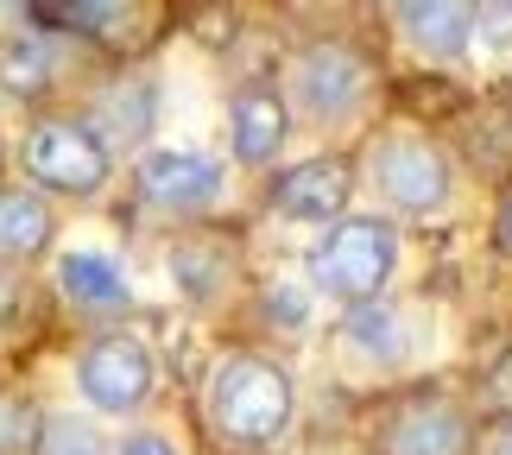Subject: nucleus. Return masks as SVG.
Wrapping results in <instances>:
<instances>
[{
	"mask_svg": "<svg viewBox=\"0 0 512 455\" xmlns=\"http://www.w3.org/2000/svg\"><path fill=\"white\" fill-rule=\"evenodd\" d=\"M291 411H298V392H291V373L279 361L247 354V348L215 361L209 392H203V418L222 449H247V455L272 449L291 430Z\"/></svg>",
	"mask_w": 512,
	"mask_h": 455,
	"instance_id": "obj_1",
	"label": "nucleus"
},
{
	"mask_svg": "<svg viewBox=\"0 0 512 455\" xmlns=\"http://www.w3.org/2000/svg\"><path fill=\"white\" fill-rule=\"evenodd\" d=\"M399 266V228L380 215H342L336 228L310 247V279L342 304H373Z\"/></svg>",
	"mask_w": 512,
	"mask_h": 455,
	"instance_id": "obj_2",
	"label": "nucleus"
},
{
	"mask_svg": "<svg viewBox=\"0 0 512 455\" xmlns=\"http://www.w3.org/2000/svg\"><path fill=\"white\" fill-rule=\"evenodd\" d=\"M19 165L38 190H57V196H95L114 171V152L95 140L83 121H64V114H45V121L26 127L19 140Z\"/></svg>",
	"mask_w": 512,
	"mask_h": 455,
	"instance_id": "obj_3",
	"label": "nucleus"
},
{
	"mask_svg": "<svg viewBox=\"0 0 512 455\" xmlns=\"http://www.w3.org/2000/svg\"><path fill=\"white\" fill-rule=\"evenodd\" d=\"M367 177L386 196V209L399 215H443L449 190H456L443 146H430L424 133H380L367 146Z\"/></svg>",
	"mask_w": 512,
	"mask_h": 455,
	"instance_id": "obj_4",
	"label": "nucleus"
},
{
	"mask_svg": "<svg viewBox=\"0 0 512 455\" xmlns=\"http://www.w3.org/2000/svg\"><path fill=\"white\" fill-rule=\"evenodd\" d=\"M373 95V64L348 38H317L298 57V108L317 127H348Z\"/></svg>",
	"mask_w": 512,
	"mask_h": 455,
	"instance_id": "obj_5",
	"label": "nucleus"
},
{
	"mask_svg": "<svg viewBox=\"0 0 512 455\" xmlns=\"http://www.w3.org/2000/svg\"><path fill=\"white\" fill-rule=\"evenodd\" d=\"M76 386H83V399L95 411L127 418V411H140L152 399V386H159V361H152V348L140 342V335L108 329V335H95V342L76 354Z\"/></svg>",
	"mask_w": 512,
	"mask_h": 455,
	"instance_id": "obj_6",
	"label": "nucleus"
},
{
	"mask_svg": "<svg viewBox=\"0 0 512 455\" xmlns=\"http://www.w3.org/2000/svg\"><path fill=\"white\" fill-rule=\"evenodd\" d=\"M468 449H475V430L437 392H411L373 424V455H468Z\"/></svg>",
	"mask_w": 512,
	"mask_h": 455,
	"instance_id": "obj_7",
	"label": "nucleus"
},
{
	"mask_svg": "<svg viewBox=\"0 0 512 455\" xmlns=\"http://www.w3.org/2000/svg\"><path fill=\"white\" fill-rule=\"evenodd\" d=\"M133 190H140L146 209L190 222V215L215 209V196H222V165L203 158V152H146L140 165H133Z\"/></svg>",
	"mask_w": 512,
	"mask_h": 455,
	"instance_id": "obj_8",
	"label": "nucleus"
},
{
	"mask_svg": "<svg viewBox=\"0 0 512 455\" xmlns=\"http://www.w3.org/2000/svg\"><path fill=\"white\" fill-rule=\"evenodd\" d=\"M152 121H159V83H152L146 70H114L108 83L89 95V114H83V127L108 152L140 146L146 133H152Z\"/></svg>",
	"mask_w": 512,
	"mask_h": 455,
	"instance_id": "obj_9",
	"label": "nucleus"
},
{
	"mask_svg": "<svg viewBox=\"0 0 512 455\" xmlns=\"http://www.w3.org/2000/svg\"><path fill=\"white\" fill-rule=\"evenodd\" d=\"M291 140V102L279 95V83H241L228 102V146L247 171L272 165Z\"/></svg>",
	"mask_w": 512,
	"mask_h": 455,
	"instance_id": "obj_10",
	"label": "nucleus"
},
{
	"mask_svg": "<svg viewBox=\"0 0 512 455\" xmlns=\"http://www.w3.org/2000/svg\"><path fill=\"white\" fill-rule=\"evenodd\" d=\"M348 190H354V171L342 158H304V165H291L279 184H272V209L291 215V222H342L348 209Z\"/></svg>",
	"mask_w": 512,
	"mask_h": 455,
	"instance_id": "obj_11",
	"label": "nucleus"
},
{
	"mask_svg": "<svg viewBox=\"0 0 512 455\" xmlns=\"http://www.w3.org/2000/svg\"><path fill=\"white\" fill-rule=\"evenodd\" d=\"M51 234H57V215H51L45 196L26 190V184L0 190V266L19 272L26 260H38L51 247Z\"/></svg>",
	"mask_w": 512,
	"mask_h": 455,
	"instance_id": "obj_12",
	"label": "nucleus"
},
{
	"mask_svg": "<svg viewBox=\"0 0 512 455\" xmlns=\"http://www.w3.org/2000/svg\"><path fill=\"white\" fill-rule=\"evenodd\" d=\"M26 19L51 32H70V38H95V45H121L140 26V13L114 7V0H38V7H26Z\"/></svg>",
	"mask_w": 512,
	"mask_h": 455,
	"instance_id": "obj_13",
	"label": "nucleus"
},
{
	"mask_svg": "<svg viewBox=\"0 0 512 455\" xmlns=\"http://www.w3.org/2000/svg\"><path fill=\"white\" fill-rule=\"evenodd\" d=\"M399 32L424 57L449 64V57H462L468 38H475V7H456V0H411V7H399Z\"/></svg>",
	"mask_w": 512,
	"mask_h": 455,
	"instance_id": "obj_14",
	"label": "nucleus"
},
{
	"mask_svg": "<svg viewBox=\"0 0 512 455\" xmlns=\"http://www.w3.org/2000/svg\"><path fill=\"white\" fill-rule=\"evenodd\" d=\"M57 285H64V298L76 310H89V316H108V310L127 304V272L114 266L108 253H64V260H57Z\"/></svg>",
	"mask_w": 512,
	"mask_h": 455,
	"instance_id": "obj_15",
	"label": "nucleus"
},
{
	"mask_svg": "<svg viewBox=\"0 0 512 455\" xmlns=\"http://www.w3.org/2000/svg\"><path fill=\"white\" fill-rule=\"evenodd\" d=\"M51 83H57L51 38H38V32L0 38V95H13V102H38V95H51Z\"/></svg>",
	"mask_w": 512,
	"mask_h": 455,
	"instance_id": "obj_16",
	"label": "nucleus"
},
{
	"mask_svg": "<svg viewBox=\"0 0 512 455\" xmlns=\"http://www.w3.org/2000/svg\"><path fill=\"white\" fill-rule=\"evenodd\" d=\"M228 272H234V247L215 241V234H190V241L171 247V279H177V291H184V298H196V304H209L215 291L228 285Z\"/></svg>",
	"mask_w": 512,
	"mask_h": 455,
	"instance_id": "obj_17",
	"label": "nucleus"
},
{
	"mask_svg": "<svg viewBox=\"0 0 512 455\" xmlns=\"http://www.w3.org/2000/svg\"><path fill=\"white\" fill-rule=\"evenodd\" d=\"M342 342L354 348V354H367V361H380V367H392V361H405V348H411V335H405V310L399 304H354L348 310V323H342Z\"/></svg>",
	"mask_w": 512,
	"mask_h": 455,
	"instance_id": "obj_18",
	"label": "nucleus"
},
{
	"mask_svg": "<svg viewBox=\"0 0 512 455\" xmlns=\"http://www.w3.org/2000/svg\"><path fill=\"white\" fill-rule=\"evenodd\" d=\"M45 443V411L26 392H0V455H38Z\"/></svg>",
	"mask_w": 512,
	"mask_h": 455,
	"instance_id": "obj_19",
	"label": "nucleus"
},
{
	"mask_svg": "<svg viewBox=\"0 0 512 455\" xmlns=\"http://www.w3.org/2000/svg\"><path fill=\"white\" fill-rule=\"evenodd\" d=\"M38 455H102V437H95V424L76 418V411H51Z\"/></svg>",
	"mask_w": 512,
	"mask_h": 455,
	"instance_id": "obj_20",
	"label": "nucleus"
},
{
	"mask_svg": "<svg viewBox=\"0 0 512 455\" xmlns=\"http://www.w3.org/2000/svg\"><path fill=\"white\" fill-rule=\"evenodd\" d=\"M260 316H266V329H279V335H304V329H310V304H304L298 285L260 291Z\"/></svg>",
	"mask_w": 512,
	"mask_h": 455,
	"instance_id": "obj_21",
	"label": "nucleus"
},
{
	"mask_svg": "<svg viewBox=\"0 0 512 455\" xmlns=\"http://www.w3.org/2000/svg\"><path fill=\"white\" fill-rule=\"evenodd\" d=\"M475 38L481 45H512V7H481L475 13Z\"/></svg>",
	"mask_w": 512,
	"mask_h": 455,
	"instance_id": "obj_22",
	"label": "nucleus"
},
{
	"mask_svg": "<svg viewBox=\"0 0 512 455\" xmlns=\"http://www.w3.org/2000/svg\"><path fill=\"white\" fill-rule=\"evenodd\" d=\"M481 392H487V399H494V405L506 411V418H512V354H500V361L487 367V380H481Z\"/></svg>",
	"mask_w": 512,
	"mask_h": 455,
	"instance_id": "obj_23",
	"label": "nucleus"
},
{
	"mask_svg": "<svg viewBox=\"0 0 512 455\" xmlns=\"http://www.w3.org/2000/svg\"><path fill=\"white\" fill-rule=\"evenodd\" d=\"M114 455H177V449H171V437H159V430H133Z\"/></svg>",
	"mask_w": 512,
	"mask_h": 455,
	"instance_id": "obj_24",
	"label": "nucleus"
},
{
	"mask_svg": "<svg viewBox=\"0 0 512 455\" xmlns=\"http://www.w3.org/2000/svg\"><path fill=\"white\" fill-rule=\"evenodd\" d=\"M481 455H512V418H494V424H487Z\"/></svg>",
	"mask_w": 512,
	"mask_h": 455,
	"instance_id": "obj_25",
	"label": "nucleus"
},
{
	"mask_svg": "<svg viewBox=\"0 0 512 455\" xmlns=\"http://www.w3.org/2000/svg\"><path fill=\"white\" fill-rule=\"evenodd\" d=\"M494 241H500V253L512 260V190L500 196V215H494Z\"/></svg>",
	"mask_w": 512,
	"mask_h": 455,
	"instance_id": "obj_26",
	"label": "nucleus"
},
{
	"mask_svg": "<svg viewBox=\"0 0 512 455\" xmlns=\"http://www.w3.org/2000/svg\"><path fill=\"white\" fill-rule=\"evenodd\" d=\"M13 310H19V272H7V266H0V323H7Z\"/></svg>",
	"mask_w": 512,
	"mask_h": 455,
	"instance_id": "obj_27",
	"label": "nucleus"
}]
</instances>
